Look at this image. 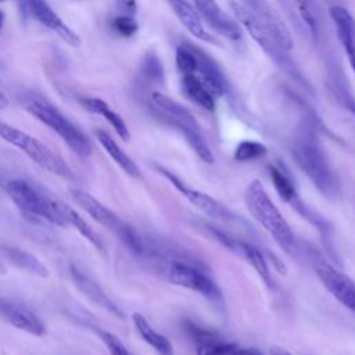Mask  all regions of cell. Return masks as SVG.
<instances>
[{
    "mask_svg": "<svg viewBox=\"0 0 355 355\" xmlns=\"http://www.w3.org/2000/svg\"><path fill=\"white\" fill-rule=\"evenodd\" d=\"M158 172L171 182V184L193 205L196 207L198 211H201L202 214L218 219V220H226L230 222L234 219L233 214L225 208L222 204H219L216 200H214L211 196H208L207 193H202L197 189H193L190 186H187L180 178H178L175 173H172L171 171L162 168V166H157Z\"/></svg>",
    "mask_w": 355,
    "mask_h": 355,
    "instance_id": "30bf717a",
    "label": "cell"
},
{
    "mask_svg": "<svg viewBox=\"0 0 355 355\" xmlns=\"http://www.w3.org/2000/svg\"><path fill=\"white\" fill-rule=\"evenodd\" d=\"M187 334L196 345V355H236L237 343L229 341L214 330L196 326H187Z\"/></svg>",
    "mask_w": 355,
    "mask_h": 355,
    "instance_id": "2e32d148",
    "label": "cell"
},
{
    "mask_svg": "<svg viewBox=\"0 0 355 355\" xmlns=\"http://www.w3.org/2000/svg\"><path fill=\"white\" fill-rule=\"evenodd\" d=\"M94 135L97 137V140L100 141V144L103 146V148L105 150V153L114 159V162L129 176L132 178H140L141 172L140 168L137 166V164L119 147V144L112 139V136H110L105 130L101 129H96Z\"/></svg>",
    "mask_w": 355,
    "mask_h": 355,
    "instance_id": "d4e9b609",
    "label": "cell"
},
{
    "mask_svg": "<svg viewBox=\"0 0 355 355\" xmlns=\"http://www.w3.org/2000/svg\"><path fill=\"white\" fill-rule=\"evenodd\" d=\"M191 50L196 58V73L204 80V83L208 86L212 94L216 98L219 97L232 98L234 94V90L227 76L223 73V71L218 65V62L207 51H204L196 44H191Z\"/></svg>",
    "mask_w": 355,
    "mask_h": 355,
    "instance_id": "7c38bea8",
    "label": "cell"
},
{
    "mask_svg": "<svg viewBox=\"0 0 355 355\" xmlns=\"http://www.w3.org/2000/svg\"><path fill=\"white\" fill-rule=\"evenodd\" d=\"M244 204L252 218L286 252L293 254L297 250L294 232L269 197L261 180L254 179L247 184L244 191Z\"/></svg>",
    "mask_w": 355,
    "mask_h": 355,
    "instance_id": "5b68a950",
    "label": "cell"
},
{
    "mask_svg": "<svg viewBox=\"0 0 355 355\" xmlns=\"http://www.w3.org/2000/svg\"><path fill=\"white\" fill-rule=\"evenodd\" d=\"M4 21H6V15H4V12L0 10V31H1L3 26H4Z\"/></svg>",
    "mask_w": 355,
    "mask_h": 355,
    "instance_id": "f35d334b",
    "label": "cell"
},
{
    "mask_svg": "<svg viewBox=\"0 0 355 355\" xmlns=\"http://www.w3.org/2000/svg\"><path fill=\"white\" fill-rule=\"evenodd\" d=\"M143 98L154 116L173 126L184 136L186 141L201 161L207 164L214 162L212 151L204 137L200 123L184 105L157 90L143 93Z\"/></svg>",
    "mask_w": 355,
    "mask_h": 355,
    "instance_id": "7a4b0ae2",
    "label": "cell"
},
{
    "mask_svg": "<svg viewBox=\"0 0 355 355\" xmlns=\"http://www.w3.org/2000/svg\"><path fill=\"white\" fill-rule=\"evenodd\" d=\"M201 19L220 36L237 42L241 39V26L215 0H191Z\"/></svg>",
    "mask_w": 355,
    "mask_h": 355,
    "instance_id": "4fadbf2b",
    "label": "cell"
},
{
    "mask_svg": "<svg viewBox=\"0 0 355 355\" xmlns=\"http://www.w3.org/2000/svg\"><path fill=\"white\" fill-rule=\"evenodd\" d=\"M21 103L26 112L55 132L78 157L83 159L90 157L92 143L89 137L47 98L36 93H28Z\"/></svg>",
    "mask_w": 355,
    "mask_h": 355,
    "instance_id": "8992f818",
    "label": "cell"
},
{
    "mask_svg": "<svg viewBox=\"0 0 355 355\" xmlns=\"http://www.w3.org/2000/svg\"><path fill=\"white\" fill-rule=\"evenodd\" d=\"M230 10L234 15V19L239 25L251 36V39L258 44V47L266 54V57L291 80H294L300 87L305 89L308 93H312V87L306 76L302 73L294 58L291 57L290 51L286 50L277 39L265 28L262 26L254 15L239 1L232 0L229 3Z\"/></svg>",
    "mask_w": 355,
    "mask_h": 355,
    "instance_id": "3957f363",
    "label": "cell"
},
{
    "mask_svg": "<svg viewBox=\"0 0 355 355\" xmlns=\"http://www.w3.org/2000/svg\"><path fill=\"white\" fill-rule=\"evenodd\" d=\"M71 197L73 201L86 211L97 223L104 226L105 229L115 233L126 247H129L135 239L136 230L125 223L112 209L105 207L103 202H100L97 198H94L87 191H83L80 189H71Z\"/></svg>",
    "mask_w": 355,
    "mask_h": 355,
    "instance_id": "9c48e42d",
    "label": "cell"
},
{
    "mask_svg": "<svg viewBox=\"0 0 355 355\" xmlns=\"http://www.w3.org/2000/svg\"><path fill=\"white\" fill-rule=\"evenodd\" d=\"M0 137L11 146L19 148L32 161H35L50 173L57 175L65 180H76V176L69 165L64 162V159L57 154H54L46 144L29 133L0 121Z\"/></svg>",
    "mask_w": 355,
    "mask_h": 355,
    "instance_id": "52a82bcc",
    "label": "cell"
},
{
    "mask_svg": "<svg viewBox=\"0 0 355 355\" xmlns=\"http://www.w3.org/2000/svg\"><path fill=\"white\" fill-rule=\"evenodd\" d=\"M118 6L123 14L135 15L137 8V0H118Z\"/></svg>",
    "mask_w": 355,
    "mask_h": 355,
    "instance_id": "836d02e7",
    "label": "cell"
},
{
    "mask_svg": "<svg viewBox=\"0 0 355 355\" xmlns=\"http://www.w3.org/2000/svg\"><path fill=\"white\" fill-rule=\"evenodd\" d=\"M268 153L265 144L255 140H243L234 150V159L239 162H248L263 157Z\"/></svg>",
    "mask_w": 355,
    "mask_h": 355,
    "instance_id": "f546056e",
    "label": "cell"
},
{
    "mask_svg": "<svg viewBox=\"0 0 355 355\" xmlns=\"http://www.w3.org/2000/svg\"><path fill=\"white\" fill-rule=\"evenodd\" d=\"M344 105L347 107V110L355 116V100L351 97H345L344 98Z\"/></svg>",
    "mask_w": 355,
    "mask_h": 355,
    "instance_id": "8d00e7d4",
    "label": "cell"
},
{
    "mask_svg": "<svg viewBox=\"0 0 355 355\" xmlns=\"http://www.w3.org/2000/svg\"><path fill=\"white\" fill-rule=\"evenodd\" d=\"M173 14L179 19V22L184 26V29L191 33L196 39L204 43H216L215 37L204 28L202 19L198 15L197 10L187 0H166Z\"/></svg>",
    "mask_w": 355,
    "mask_h": 355,
    "instance_id": "d6986e66",
    "label": "cell"
},
{
    "mask_svg": "<svg viewBox=\"0 0 355 355\" xmlns=\"http://www.w3.org/2000/svg\"><path fill=\"white\" fill-rule=\"evenodd\" d=\"M24 1L29 15L33 19H36L40 25L53 31L55 35H58L64 42H67L71 46L80 44V37L78 36V33H75L44 0H24Z\"/></svg>",
    "mask_w": 355,
    "mask_h": 355,
    "instance_id": "9a60e30c",
    "label": "cell"
},
{
    "mask_svg": "<svg viewBox=\"0 0 355 355\" xmlns=\"http://www.w3.org/2000/svg\"><path fill=\"white\" fill-rule=\"evenodd\" d=\"M329 14L333 21L337 39L355 78V19L352 14L341 4H333Z\"/></svg>",
    "mask_w": 355,
    "mask_h": 355,
    "instance_id": "e0dca14e",
    "label": "cell"
},
{
    "mask_svg": "<svg viewBox=\"0 0 355 355\" xmlns=\"http://www.w3.org/2000/svg\"><path fill=\"white\" fill-rule=\"evenodd\" d=\"M268 171H269L272 184H273L277 196L280 197V200H283L287 204H291L293 201H295L300 197L291 175L283 165L270 164L268 166Z\"/></svg>",
    "mask_w": 355,
    "mask_h": 355,
    "instance_id": "4316f807",
    "label": "cell"
},
{
    "mask_svg": "<svg viewBox=\"0 0 355 355\" xmlns=\"http://www.w3.org/2000/svg\"><path fill=\"white\" fill-rule=\"evenodd\" d=\"M73 1H82V0H73Z\"/></svg>",
    "mask_w": 355,
    "mask_h": 355,
    "instance_id": "ab89813d",
    "label": "cell"
},
{
    "mask_svg": "<svg viewBox=\"0 0 355 355\" xmlns=\"http://www.w3.org/2000/svg\"><path fill=\"white\" fill-rule=\"evenodd\" d=\"M298 15L308 29L309 35L316 40L319 36V18H318V11H316V4L313 0H293Z\"/></svg>",
    "mask_w": 355,
    "mask_h": 355,
    "instance_id": "f1b7e54d",
    "label": "cell"
},
{
    "mask_svg": "<svg viewBox=\"0 0 355 355\" xmlns=\"http://www.w3.org/2000/svg\"><path fill=\"white\" fill-rule=\"evenodd\" d=\"M0 257L21 270L37 275L40 277L49 276L47 268L33 254L25 250L7 244H0Z\"/></svg>",
    "mask_w": 355,
    "mask_h": 355,
    "instance_id": "cb8c5ba5",
    "label": "cell"
},
{
    "mask_svg": "<svg viewBox=\"0 0 355 355\" xmlns=\"http://www.w3.org/2000/svg\"><path fill=\"white\" fill-rule=\"evenodd\" d=\"M214 234L215 237L223 243L226 247H229L232 251L237 252L241 258H244L252 268L254 270L258 273V276L270 287L273 280L270 277V272H269V268H268V262L265 259V257L262 255V252L251 245L250 243H245V241H241L239 239H232L229 236H226L225 233H216L214 230Z\"/></svg>",
    "mask_w": 355,
    "mask_h": 355,
    "instance_id": "ac0fdd59",
    "label": "cell"
},
{
    "mask_svg": "<svg viewBox=\"0 0 355 355\" xmlns=\"http://www.w3.org/2000/svg\"><path fill=\"white\" fill-rule=\"evenodd\" d=\"M8 104H10V100H8V98H7V96L0 90V110L7 108V107H8Z\"/></svg>",
    "mask_w": 355,
    "mask_h": 355,
    "instance_id": "74e56055",
    "label": "cell"
},
{
    "mask_svg": "<svg viewBox=\"0 0 355 355\" xmlns=\"http://www.w3.org/2000/svg\"><path fill=\"white\" fill-rule=\"evenodd\" d=\"M111 29L122 37H132L133 35L137 33L139 24L135 19V15H129V14L122 12V14L112 18Z\"/></svg>",
    "mask_w": 355,
    "mask_h": 355,
    "instance_id": "4dcf8cb0",
    "label": "cell"
},
{
    "mask_svg": "<svg viewBox=\"0 0 355 355\" xmlns=\"http://www.w3.org/2000/svg\"><path fill=\"white\" fill-rule=\"evenodd\" d=\"M0 318L11 326L29 334H46V326L43 320L37 316L35 311H32L28 305L19 301L0 297Z\"/></svg>",
    "mask_w": 355,
    "mask_h": 355,
    "instance_id": "5bb4252c",
    "label": "cell"
},
{
    "mask_svg": "<svg viewBox=\"0 0 355 355\" xmlns=\"http://www.w3.org/2000/svg\"><path fill=\"white\" fill-rule=\"evenodd\" d=\"M180 83L184 94L196 103L198 107L214 111L216 107V97L212 94V92L208 89V86L204 83V80L194 72L182 73L180 75Z\"/></svg>",
    "mask_w": 355,
    "mask_h": 355,
    "instance_id": "7402d4cb",
    "label": "cell"
},
{
    "mask_svg": "<svg viewBox=\"0 0 355 355\" xmlns=\"http://www.w3.org/2000/svg\"><path fill=\"white\" fill-rule=\"evenodd\" d=\"M78 103L80 104L82 108H85L87 112L92 114H97L101 115L116 132V135L123 140L128 141L130 139V133H129V128L125 123V121L122 119V116L114 111L103 98L98 97H87V96H79Z\"/></svg>",
    "mask_w": 355,
    "mask_h": 355,
    "instance_id": "44dd1931",
    "label": "cell"
},
{
    "mask_svg": "<svg viewBox=\"0 0 355 355\" xmlns=\"http://www.w3.org/2000/svg\"><path fill=\"white\" fill-rule=\"evenodd\" d=\"M62 216L67 222V226H72L76 229L87 241H90L98 251H104V244L100 236L92 229V226L69 205L62 202Z\"/></svg>",
    "mask_w": 355,
    "mask_h": 355,
    "instance_id": "83f0119b",
    "label": "cell"
},
{
    "mask_svg": "<svg viewBox=\"0 0 355 355\" xmlns=\"http://www.w3.org/2000/svg\"><path fill=\"white\" fill-rule=\"evenodd\" d=\"M69 272L72 276V280L75 282L76 287L90 300L93 301L96 305L107 309L108 312L116 315V316H122V312L119 311V308L111 301V298L105 294V291L98 286V283H96L92 277H89L85 272H82L78 266H75L73 263H71L69 266Z\"/></svg>",
    "mask_w": 355,
    "mask_h": 355,
    "instance_id": "ffe728a7",
    "label": "cell"
},
{
    "mask_svg": "<svg viewBox=\"0 0 355 355\" xmlns=\"http://www.w3.org/2000/svg\"><path fill=\"white\" fill-rule=\"evenodd\" d=\"M308 258L322 284L338 300L345 308L355 313V282L345 273L338 270L319 251L311 250Z\"/></svg>",
    "mask_w": 355,
    "mask_h": 355,
    "instance_id": "ba28073f",
    "label": "cell"
},
{
    "mask_svg": "<svg viewBox=\"0 0 355 355\" xmlns=\"http://www.w3.org/2000/svg\"><path fill=\"white\" fill-rule=\"evenodd\" d=\"M277 3H279V6H280V8L283 10V12L291 19V21H294L297 25H300V24H302V21H301V18H300V15H298V11H297V7H294V1L293 0H277ZM293 22V24H294ZM304 25V24H302ZM305 26V25H304Z\"/></svg>",
    "mask_w": 355,
    "mask_h": 355,
    "instance_id": "d6a6232c",
    "label": "cell"
},
{
    "mask_svg": "<svg viewBox=\"0 0 355 355\" xmlns=\"http://www.w3.org/2000/svg\"><path fill=\"white\" fill-rule=\"evenodd\" d=\"M165 80V72L161 60L154 51H148L139 69V76H137V89L140 93H148L151 92L150 89L162 86Z\"/></svg>",
    "mask_w": 355,
    "mask_h": 355,
    "instance_id": "603a6c76",
    "label": "cell"
},
{
    "mask_svg": "<svg viewBox=\"0 0 355 355\" xmlns=\"http://www.w3.org/2000/svg\"><path fill=\"white\" fill-rule=\"evenodd\" d=\"M269 352H270V355H291L286 348L277 347V345L270 347V348H269Z\"/></svg>",
    "mask_w": 355,
    "mask_h": 355,
    "instance_id": "d590c367",
    "label": "cell"
},
{
    "mask_svg": "<svg viewBox=\"0 0 355 355\" xmlns=\"http://www.w3.org/2000/svg\"><path fill=\"white\" fill-rule=\"evenodd\" d=\"M133 324L136 327V331L139 336L158 354V355H173V347L171 341L158 333L150 323L148 320L141 315V313H133L132 315Z\"/></svg>",
    "mask_w": 355,
    "mask_h": 355,
    "instance_id": "484cf974",
    "label": "cell"
},
{
    "mask_svg": "<svg viewBox=\"0 0 355 355\" xmlns=\"http://www.w3.org/2000/svg\"><path fill=\"white\" fill-rule=\"evenodd\" d=\"M0 1H4V0H0Z\"/></svg>",
    "mask_w": 355,
    "mask_h": 355,
    "instance_id": "60d3db41",
    "label": "cell"
},
{
    "mask_svg": "<svg viewBox=\"0 0 355 355\" xmlns=\"http://www.w3.org/2000/svg\"><path fill=\"white\" fill-rule=\"evenodd\" d=\"M0 65H1V61H0Z\"/></svg>",
    "mask_w": 355,
    "mask_h": 355,
    "instance_id": "b9f144b4",
    "label": "cell"
},
{
    "mask_svg": "<svg viewBox=\"0 0 355 355\" xmlns=\"http://www.w3.org/2000/svg\"><path fill=\"white\" fill-rule=\"evenodd\" d=\"M291 155L298 168L324 197L334 198L338 196V178L319 141L313 123L306 122L297 129L291 144Z\"/></svg>",
    "mask_w": 355,
    "mask_h": 355,
    "instance_id": "6da1fadb",
    "label": "cell"
},
{
    "mask_svg": "<svg viewBox=\"0 0 355 355\" xmlns=\"http://www.w3.org/2000/svg\"><path fill=\"white\" fill-rule=\"evenodd\" d=\"M252 15L254 18L265 26L277 42L288 51H291L294 42L291 32L284 22L283 17L276 11V8L268 0H239Z\"/></svg>",
    "mask_w": 355,
    "mask_h": 355,
    "instance_id": "8fae6325",
    "label": "cell"
},
{
    "mask_svg": "<svg viewBox=\"0 0 355 355\" xmlns=\"http://www.w3.org/2000/svg\"><path fill=\"white\" fill-rule=\"evenodd\" d=\"M236 355H263L259 349H257V348H248V347H240L239 345V348H237V351H236Z\"/></svg>",
    "mask_w": 355,
    "mask_h": 355,
    "instance_id": "e575fe53",
    "label": "cell"
},
{
    "mask_svg": "<svg viewBox=\"0 0 355 355\" xmlns=\"http://www.w3.org/2000/svg\"><path fill=\"white\" fill-rule=\"evenodd\" d=\"M97 333L111 355H133L115 334L107 330H97Z\"/></svg>",
    "mask_w": 355,
    "mask_h": 355,
    "instance_id": "1f68e13d",
    "label": "cell"
},
{
    "mask_svg": "<svg viewBox=\"0 0 355 355\" xmlns=\"http://www.w3.org/2000/svg\"><path fill=\"white\" fill-rule=\"evenodd\" d=\"M4 190L25 218L67 227V222L62 216L64 201L54 197L36 182L25 179L8 180Z\"/></svg>",
    "mask_w": 355,
    "mask_h": 355,
    "instance_id": "277c9868",
    "label": "cell"
}]
</instances>
